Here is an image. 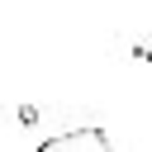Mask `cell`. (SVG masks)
Segmentation results:
<instances>
[{
	"mask_svg": "<svg viewBox=\"0 0 152 152\" xmlns=\"http://www.w3.org/2000/svg\"><path fill=\"white\" fill-rule=\"evenodd\" d=\"M104 147H109V133L100 124H76L38 142V152H104Z\"/></svg>",
	"mask_w": 152,
	"mask_h": 152,
	"instance_id": "obj_1",
	"label": "cell"
},
{
	"mask_svg": "<svg viewBox=\"0 0 152 152\" xmlns=\"http://www.w3.org/2000/svg\"><path fill=\"white\" fill-rule=\"evenodd\" d=\"M114 43H119V57L152 62V33H138V38H114Z\"/></svg>",
	"mask_w": 152,
	"mask_h": 152,
	"instance_id": "obj_2",
	"label": "cell"
},
{
	"mask_svg": "<svg viewBox=\"0 0 152 152\" xmlns=\"http://www.w3.org/2000/svg\"><path fill=\"white\" fill-rule=\"evenodd\" d=\"M43 114H48L43 104H14V109H5V119H14L19 128H33V124H38Z\"/></svg>",
	"mask_w": 152,
	"mask_h": 152,
	"instance_id": "obj_3",
	"label": "cell"
}]
</instances>
